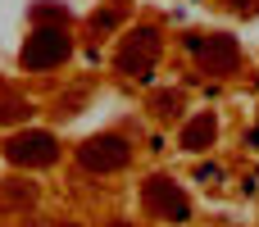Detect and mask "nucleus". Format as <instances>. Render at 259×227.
<instances>
[{"instance_id":"nucleus-7","label":"nucleus","mask_w":259,"mask_h":227,"mask_svg":"<svg viewBox=\"0 0 259 227\" xmlns=\"http://www.w3.org/2000/svg\"><path fill=\"white\" fill-rule=\"evenodd\" d=\"M209 64H214V68H232V64H237V50H232L228 36H214V41H209Z\"/></svg>"},{"instance_id":"nucleus-3","label":"nucleus","mask_w":259,"mask_h":227,"mask_svg":"<svg viewBox=\"0 0 259 227\" xmlns=\"http://www.w3.org/2000/svg\"><path fill=\"white\" fill-rule=\"evenodd\" d=\"M127 141L123 137H91L87 146H82V164L91 168V173H114V168H123L127 164Z\"/></svg>"},{"instance_id":"nucleus-1","label":"nucleus","mask_w":259,"mask_h":227,"mask_svg":"<svg viewBox=\"0 0 259 227\" xmlns=\"http://www.w3.org/2000/svg\"><path fill=\"white\" fill-rule=\"evenodd\" d=\"M155 59H159V36H155L150 27L132 32V36H127V46L118 50V68H123L127 77H150Z\"/></svg>"},{"instance_id":"nucleus-4","label":"nucleus","mask_w":259,"mask_h":227,"mask_svg":"<svg viewBox=\"0 0 259 227\" xmlns=\"http://www.w3.org/2000/svg\"><path fill=\"white\" fill-rule=\"evenodd\" d=\"M146 205H150L155 214L173 218V223L187 218V196H182L173 182H164V177H150V182H146Z\"/></svg>"},{"instance_id":"nucleus-5","label":"nucleus","mask_w":259,"mask_h":227,"mask_svg":"<svg viewBox=\"0 0 259 227\" xmlns=\"http://www.w3.org/2000/svg\"><path fill=\"white\" fill-rule=\"evenodd\" d=\"M9 159L14 164H50L55 159V137L46 132H23L9 141Z\"/></svg>"},{"instance_id":"nucleus-6","label":"nucleus","mask_w":259,"mask_h":227,"mask_svg":"<svg viewBox=\"0 0 259 227\" xmlns=\"http://www.w3.org/2000/svg\"><path fill=\"white\" fill-rule=\"evenodd\" d=\"M209 141H214V118H209V114H200V118H191V123L182 127V146H187V150H205Z\"/></svg>"},{"instance_id":"nucleus-8","label":"nucleus","mask_w":259,"mask_h":227,"mask_svg":"<svg viewBox=\"0 0 259 227\" xmlns=\"http://www.w3.org/2000/svg\"><path fill=\"white\" fill-rule=\"evenodd\" d=\"M232 5H237V9H246V5H255V0H232Z\"/></svg>"},{"instance_id":"nucleus-2","label":"nucleus","mask_w":259,"mask_h":227,"mask_svg":"<svg viewBox=\"0 0 259 227\" xmlns=\"http://www.w3.org/2000/svg\"><path fill=\"white\" fill-rule=\"evenodd\" d=\"M68 55V36L59 32V27H36L32 36H27V46H23V64L27 68H50V64H59Z\"/></svg>"}]
</instances>
